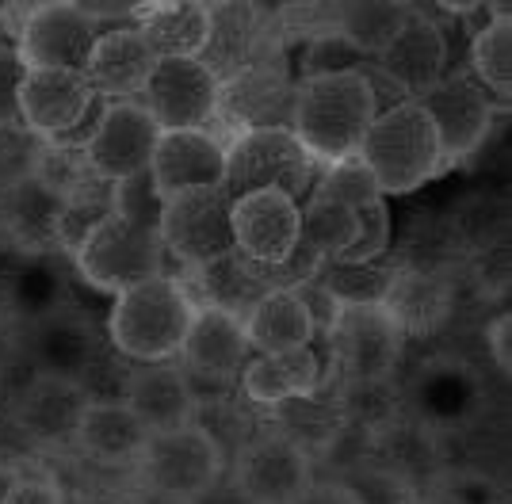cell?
Masks as SVG:
<instances>
[{"label": "cell", "instance_id": "cell-1", "mask_svg": "<svg viewBox=\"0 0 512 504\" xmlns=\"http://www.w3.org/2000/svg\"><path fill=\"white\" fill-rule=\"evenodd\" d=\"M375 115L379 104L360 69L295 81L291 134L299 138V146L310 153L314 165L329 168L356 157Z\"/></svg>", "mask_w": 512, "mask_h": 504}, {"label": "cell", "instance_id": "cell-2", "mask_svg": "<svg viewBox=\"0 0 512 504\" xmlns=\"http://www.w3.org/2000/svg\"><path fill=\"white\" fill-rule=\"evenodd\" d=\"M195 298L176 275H157L150 283L119 294L107 317V340L134 367L169 363L180 356L192 329Z\"/></svg>", "mask_w": 512, "mask_h": 504}, {"label": "cell", "instance_id": "cell-3", "mask_svg": "<svg viewBox=\"0 0 512 504\" xmlns=\"http://www.w3.org/2000/svg\"><path fill=\"white\" fill-rule=\"evenodd\" d=\"M356 157L371 168L383 199L417 191L444 168L440 134H436L428 111L417 100L379 111L375 123L363 134V146Z\"/></svg>", "mask_w": 512, "mask_h": 504}, {"label": "cell", "instance_id": "cell-4", "mask_svg": "<svg viewBox=\"0 0 512 504\" xmlns=\"http://www.w3.org/2000/svg\"><path fill=\"white\" fill-rule=\"evenodd\" d=\"M165 256L169 252H165L161 233L142 230L119 214L100 218L73 252L81 279L115 298L165 275Z\"/></svg>", "mask_w": 512, "mask_h": 504}, {"label": "cell", "instance_id": "cell-5", "mask_svg": "<svg viewBox=\"0 0 512 504\" xmlns=\"http://www.w3.org/2000/svg\"><path fill=\"white\" fill-rule=\"evenodd\" d=\"M318 176V165L310 161V153L299 146L291 130H245L234 134V142H226L222 188L230 199L276 188L299 203L302 195L310 199Z\"/></svg>", "mask_w": 512, "mask_h": 504}, {"label": "cell", "instance_id": "cell-6", "mask_svg": "<svg viewBox=\"0 0 512 504\" xmlns=\"http://www.w3.org/2000/svg\"><path fill=\"white\" fill-rule=\"evenodd\" d=\"M406 336L383 302H348L325 340L321 363H333L341 382H386L402 363Z\"/></svg>", "mask_w": 512, "mask_h": 504}, {"label": "cell", "instance_id": "cell-7", "mask_svg": "<svg viewBox=\"0 0 512 504\" xmlns=\"http://www.w3.org/2000/svg\"><path fill=\"white\" fill-rule=\"evenodd\" d=\"M134 470L150 493L172 504H192L207 485L218 482V474L226 470V459L211 436L188 420L169 432H153Z\"/></svg>", "mask_w": 512, "mask_h": 504}, {"label": "cell", "instance_id": "cell-8", "mask_svg": "<svg viewBox=\"0 0 512 504\" xmlns=\"http://www.w3.org/2000/svg\"><path fill=\"white\" fill-rule=\"evenodd\" d=\"M230 210H234V199L226 195L222 184L169 195L161 207V226H157L165 252H172L184 268H203L211 260L230 256L237 249Z\"/></svg>", "mask_w": 512, "mask_h": 504}, {"label": "cell", "instance_id": "cell-9", "mask_svg": "<svg viewBox=\"0 0 512 504\" xmlns=\"http://www.w3.org/2000/svg\"><path fill=\"white\" fill-rule=\"evenodd\" d=\"M295 81L287 73L283 54H268L245 65L241 73L218 84V111L214 119L230 123L237 134L245 130H291Z\"/></svg>", "mask_w": 512, "mask_h": 504}, {"label": "cell", "instance_id": "cell-10", "mask_svg": "<svg viewBox=\"0 0 512 504\" xmlns=\"http://www.w3.org/2000/svg\"><path fill=\"white\" fill-rule=\"evenodd\" d=\"M20 356L31 363L35 375L85 382L107 359V344L85 314L50 306V310H39L35 321L27 325Z\"/></svg>", "mask_w": 512, "mask_h": 504}, {"label": "cell", "instance_id": "cell-11", "mask_svg": "<svg viewBox=\"0 0 512 504\" xmlns=\"http://www.w3.org/2000/svg\"><path fill=\"white\" fill-rule=\"evenodd\" d=\"M104 35V27L85 12V4L43 0L31 8L23 23L16 54L27 69H73L85 73L92 46Z\"/></svg>", "mask_w": 512, "mask_h": 504}, {"label": "cell", "instance_id": "cell-12", "mask_svg": "<svg viewBox=\"0 0 512 504\" xmlns=\"http://www.w3.org/2000/svg\"><path fill=\"white\" fill-rule=\"evenodd\" d=\"M249 504H295L314 482V459L295 440L264 428L226 466Z\"/></svg>", "mask_w": 512, "mask_h": 504}, {"label": "cell", "instance_id": "cell-13", "mask_svg": "<svg viewBox=\"0 0 512 504\" xmlns=\"http://www.w3.org/2000/svg\"><path fill=\"white\" fill-rule=\"evenodd\" d=\"M138 104L150 111L161 134L207 130L218 111V81L199 58H161Z\"/></svg>", "mask_w": 512, "mask_h": 504}, {"label": "cell", "instance_id": "cell-14", "mask_svg": "<svg viewBox=\"0 0 512 504\" xmlns=\"http://www.w3.org/2000/svg\"><path fill=\"white\" fill-rule=\"evenodd\" d=\"M157 138L161 130L138 100H111L96 126V138L85 149V161L104 184H119L138 172H150Z\"/></svg>", "mask_w": 512, "mask_h": 504}, {"label": "cell", "instance_id": "cell-15", "mask_svg": "<svg viewBox=\"0 0 512 504\" xmlns=\"http://www.w3.org/2000/svg\"><path fill=\"white\" fill-rule=\"evenodd\" d=\"M417 104L425 107L436 134H440L444 161L470 157L486 142V134L493 130V115H497L490 104V92L470 81L467 73H444L428 92L417 96Z\"/></svg>", "mask_w": 512, "mask_h": 504}, {"label": "cell", "instance_id": "cell-16", "mask_svg": "<svg viewBox=\"0 0 512 504\" xmlns=\"http://www.w3.org/2000/svg\"><path fill=\"white\" fill-rule=\"evenodd\" d=\"M230 226H234V245L241 256H249L253 264H279L299 245L302 203L276 188L253 191L234 199Z\"/></svg>", "mask_w": 512, "mask_h": 504}, {"label": "cell", "instance_id": "cell-17", "mask_svg": "<svg viewBox=\"0 0 512 504\" xmlns=\"http://www.w3.org/2000/svg\"><path fill=\"white\" fill-rule=\"evenodd\" d=\"M207 8H211V35L199 62L211 69L218 84L268 54H283L276 23L264 20L260 4H207Z\"/></svg>", "mask_w": 512, "mask_h": 504}, {"label": "cell", "instance_id": "cell-18", "mask_svg": "<svg viewBox=\"0 0 512 504\" xmlns=\"http://www.w3.org/2000/svg\"><path fill=\"white\" fill-rule=\"evenodd\" d=\"M88 405L81 382L35 375L16 398V432L35 447H73Z\"/></svg>", "mask_w": 512, "mask_h": 504}, {"label": "cell", "instance_id": "cell-19", "mask_svg": "<svg viewBox=\"0 0 512 504\" xmlns=\"http://www.w3.org/2000/svg\"><path fill=\"white\" fill-rule=\"evenodd\" d=\"M96 92L85 73L73 69H27L20 84V126L39 142L65 134L85 119Z\"/></svg>", "mask_w": 512, "mask_h": 504}, {"label": "cell", "instance_id": "cell-20", "mask_svg": "<svg viewBox=\"0 0 512 504\" xmlns=\"http://www.w3.org/2000/svg\"><path fill=\"white\" fill-rule=\"evenodd\" d=\"M371 65L390 84H398V92L406 100H417L421 92H428L448 73V39H444L440 23L413 4V16L398 31V39L390 42Z\"/></svg>", "mask_w": 512, "mask_h": 504}, {"label": "cell", "instance_id": "cell-21", "mask_svg": "<svg viewBox=\"0 0 512 504\" xmlns=\"http://www.w3.org/2000/svg\"><path fill=\"white\" fill-rule=\"evenodd\" d=\"M153 188L161 203L188 188H211L226 176V142L207 130H169L153 149Z\"/></svg>", "mask_w": 512, "mask_h": 504}, {"label": "cell", "instance_id": "cell-22", "mask_svg": "<svg viewBox=\"0 0 512 504\" xmlns=\"http://www.w3.org/2000/svg\"><path fill=\"white\" fill-rule=\"evenodd\" d=\"M253 359L245 321L218 306H195L192 329L180 348V367L195 378H214V382H237L241 367Z\"/></svg>", "mask_w": 512, "mask_h": 504}, {"label": "cell", "instance_id": "cell-23", "mask_svg": "<svg viewBox=\"0 0 512 504\" xmlns=\"http://www.w3.org/2000/svg\"><path fill=\"white\" fill-rule=\"evenodd\" d=\"M157 62L161 58L153 54V46L142 39L138 27H111L92 46L85 77L92 92L104 100H138L146 92Z\"/></svg>", "mask_w": 512, "mask_h": 504}, {"label": "cell", "instance_id": "cell-24", "mask_svg": "<svg viewBox=\"0 0 512 504\" xmlns=\"http://www.w3.org/2000/svg\"><path fill=\"white\" fill-rule=\"evenodd\" d=\"M62 191L46 180L39 165L20 176L12 188L0 191V230L4 241L16 245H58V222H62Z\"/></svg>", "mask_w": 512, "mask_h": 504}, {"label": "cell", "instance_id": "cell-25", "mask_svg": "<svg viewBox=\"0 0 512 504\" xmlns=\"http://www.w3.org/2000/svg\"><path fill=\"white\" fill-rule=\"evenodd\" d=\"M123 405L142 420L150 432H169L188 424L195 413V398L188 375L180 363H150V367H134L123 390Z\"/></svg>", "mask_w": 512, "mask_h": 504}, {"label": "cell", "instance_id": "cell-26", "mask_svg": "<svg viewBox=\"0 0 512 504\" xmlns=\"http://www.w3.org/2000/svg\"><path fill=\"white\" fill-rule=\"evenodd\" d=\"M451 283L436 268H398L390 287L383 294L386 314L398 321L402 336H428L436 333L451 317Z\"/></svg>", "mask_w": 512, "mask_h": 504}, {"label": "cell", "instance_id": "cell-27", "mask_svg": "<svg viewBox=\"0 0 512 504\" xmlns=\"http://www.w3.org/2000/svg\"><path fill=\"white\" fill-rule=\"evenodd\" d=\"M150 436V428L123 401H92L81 417L73 447L88 462H100V466H138Z\"/></svg>", "mask_w": 512, "mask_h": 504}, {"label": "cell", "instance_id": "cell-28", "mask_svg": "<svg viewBox=\"0 0 512 504\" xmlns=\"http://www.w3.org/2000/svg\"><path fill=\"white\" fill-rule=\"evenodd\" d=\"M134 27L157 58H199L211 35V8L203 0L134 4Z\"/></svg>", "mask_w": 512, "mask_h": 504}, {"label": "cell", "instance_id": "cell-29", "mask_svg": "<svg viewBox=\"0 0 512 504\" xmlns=\"http://www.w3.org/2000/svg\"><path fill=\"white\" fill-rule=\"evenodd\" d=\"M321 382V359L314 348H299V352H279V356H253L241 375H237V390L245 398L272 409L291 398H306L314 394Z\"/></svg>", "mask_w": 512, "mask_h": 504}, {"label": "cell", "instance_id": "cell-30", "mask_svg": "<svg viewBox=\"0 0 512 504\" xmlns=\"http://www.w3.org/2000/svg\"><path fill=\"white\" fill-rule=\"evenodd\" d=\"M245 336L256 356L299 352V348H314V321L295 291H272L249 310Z\"/></svg>", "mask_w": 512, "mask_h": 504}, {"label": "cell", "instance_id": "cell-31", "mask_svg": "<svg viewBox=\"0 0 512 504\" xmlns=\"http://www.w3.org/2000/svg\"><path fill=\"white\" fill-rule=\"evenodd\" d=\"M371 462L402 474L409 485H421L428 474H440L444 451H440L436 436L428 432V424H421V420H398V424H390L386 432L375 436Z\"/></svg>", "mask_w": 512, "mask_h": 504}, {"label": "cell", "instance_id": "cell-32", "mask_svg": "<svg viewBox=\"0 0 512 504\" xmlns=\"http://www.w3.org/2000/svg\"><path fill=\"white\" fill-rule=\"evenodd\" d=\"M413 16V4L398 0H367V4H337V35H341L360 58H379L398 31Z\"/></svg>", "mask_w": 512, "mask_h": 504}, {"label": "cell", "instance_id": "cell-33", "mask_svg": "<svg viewBox=\"0 0 512 504\" xmlns=\"http://www.w3.org/2000/svg\"><path fill=\"white\" fill-rule=\"evenodd\" d=\"M337 409H341L344 424L360 428L367 436H379L390 424L402 420V398L394 390V378H386V382H341Z\"/></svg>", "mask_w": 512, "mask_h": 504}, {"label": "cell", "instance_id": "cell-34", "mask_svg": "<svg viewBox=\"0 0 512 504\" xmlns=\"http://www.w3.org/2000/svg\"><path fill=\"white\" fill-rule=\"evenodd\" d=\"M360 237V214L341 207V203H325V199H306L302 207L299 241L310 245L321 260H341L344 252L356 245Z\"/></svg>", "mask_w": 512, "mask_h": 504}, {"label": "cell", "instance_id": "cell-35", "mask_svg": "<svg viewBox=\"0 0 512 504\" xmlns=\"http://www.w3.org/2000/svg\"><path fill=\"white\" fill-rule=\"evenodd\" d=\"M260 413H249L241 401L230 394V398H214V401H199L192 413V424H199L207 436L214 440V447L222 451V459L226 466L237 459V451L245 447V443H253L260 432H264V424H260Z\"/></svg>", "mask_w": 512, "mask_h": 504}, {"label": "cell", "instance_id": "cell-36", "mask_svg": "<svg viewBox=\"0 0 512 504\" xmlns=\"http://www.w3.org/2000/svg\"><path fill=\"white\" fill-rule=\"evenodd\" d=\"M470 65L478 73L482 88H490L497 96H509L512 88V20L509 12H497L474 42H470Z\"/></svg>", "mask_w": 512, "mask_h": 504}, {"label": "cell", "instance_id": "cell-37", "mask_svg": "<svg viewBox=\"0 0 512 504\" xmlns=\"http://www.w3.org/2000/svg\"><path fill=\"white\" fill-rule=\"evenodd\" d=\"M398 268H386L379 260L371 264H344V260H325V268L318 272V283L333 294L341 306L348 302H383L386 287L394 279Z\"/></svg>", "mask_w": 512, "mask_h": 504}, {"label": "cell", "instance_id": "cell-38", "mask_svg": "<svg viewBox=\"0 0 512 504\" xmlns=\"http://www.w3.org/2000/svg\"><path fill=\"white\" fill-rule=\"evenodd\" d=\"M310 199H325V203H341V207H348V210H363V207H371L375 199H383V191H379L371 168L363 165L360 157H348L341 165L321 168Z\"/></svg>", "mask_w": 512, "mask_h": 504}, {"label": "cell", "instance_id": "cell-39", "mask_svg": "<svg viewBox=\"0 0 512 504\" xmlns=\"http://www.w3.org/2000/svg\"><path fill=\"white\" fill-rule=\"evenodd\" d=\"M341 482L356 493V501L360 504H417L421 501L417 485H409L402 474L386 470V466H379V462H367V466L352 470V474L341 478Z\"/></svg>", "mask_w": 512, "mask_h": 504}, {"label": "cell", "instance_id": "cell-40", "mask_svg": "<svg viewBox=\"0 0 512 504\" xmlns=\"http://www.w3.org/2000/svg\"><path fill=\"white\" fill-rule=\"evenodd\" d=\"M161 207L165 203H161V195L153 188L150 172H138L130 180L111 184V214L127 218V222L142 226V230H157L161 226Z\"/></svg>", "mask_w": 512, "mask_h": 504}, {"label": "cell", "instance_id": "cell-41", "mask_svg": "<svg viewBox=\"0 0 512 504\" xmlns=\"http://www.w3.org/2000/svg\"><path fill=\"white\" fill-rule=\"evenodd\" d=\"M363 58L337 35V31H321L306 42V58H302V77H329V73H348L360 69Z\"/></svg>", "mask_w": 512, "mask_h": 504}, {"label": "cell", "instance_id": "cell-42", "mask_svg": "<svg viewBox=\"0 0 512 504\" xmlns=\"http://www.w3.org/2000/svg\"><path fill=\"white\" fill-rule=\"evenodd\" d=\"M356 214H360V237L341 260L344 264H371L390 245V207H386V199H375L371 207L356 210Z\"/></svg>", "mask_w": 512, "mask_h": 504}, {"label": "cell", "instance_id": "cell-43", "mask_svg": "<svg viewBox=\"0 0 512 504\" xmlns=\"http://www.w3.org/2000/svg\"><path fill=\"white\" fill-rule=\"evenodd\" d=\"M27 65L16 54V42H0V130L20 126V84Z\"/></svg>", "mask_w": 512, "mask_h": 504}, {"label": "cell", "instance_id": "cell-44", "mask_svg": "<svg viewBox=\"0 0 512 504\" xmlns=\"http://www.w3.org/2000/svg\"><path fill=\"white\" fill-rule=\"evenodd\" d=\"M31 378H35V371L23 356L0 359V432L16 428V398L23 394V386Z\"/></svg>", "mask_w": 512, "mask_h": 504}, {"label": "cell", "instance_id": "cell-45", "mask_svg": "<svg viewBox=\"0 0 512 504\" xmlns=\"http://www.w3.org/2000/svg\"><path fill=\"white\" fill-rule=\"evenodd\" d=\"M295 294L302 298L306 314H310V321H314V340H329L333 325H337V314H341V302L325 291L318 279H310V283L295 287Z\"/></svg>", "mask_w": 512, "mask_h": 504}, {"label": "cell", "instance_id": "cell-46", "mask_svg": "<svg viewBox=\"0 0 512 504\" xmlns=\"http://www.w3.org/2000/svg\"><path fill=\"white\" fill-rule=\"evenodd\" d=\"M4 504H65V493L50 474H16Z\"/></svg>", "mask_w": 512, "mask_h": 504}, {"label": "cell", "instance_id": "cell-47", "mask_svg": "<svg viewBox=\"0 0 512 504\" xmlns=\"http://www.w3.org/2000/svg\"><path fill=\"white\" fill-rule=\"evenodd\" d=\"M295 504H360V501H356V493L344 482H337V478H314L310 489H306Z\"/></svg>", "mask_w": 512, "mask_h": 504}, {"label": "cell", "instance_id": "cell-48", "mask_svg": "<svg viewBox=\"0 0 512 504\" xmlns=\"http://www.w3.org/2000/svg\"><path fill=\"white\" fill-rule=\"evenodd\" d=\"M486 340H490V352H493V359H497V367L509 375V367H512V317L509 314L497 317L490 329H486Z\"/></svg>", "mask_w": 512, "mask_h": 504}, {"label": "cell", "instance_id": "cell-49", "mask_svg": "<svg viewBox=\"0 0 512 504\" xmlns=\"http://www.w3.org/2000/svg\"><path fill=\"white\" fill-rule=\"evenodd\" d=\"M192 504H249V501H245V493L237 489L234 474H230V470H222V474H218V482L207 485Z\"/></svg>", "mask_w": 512, "mask_h": 504}, {"label": "cell", "instance_id": "cell-50", "mask_svg": "<svg viewBox=\"0 0 512 504\" xmlns=\"http://www.w3.org/2000/svg\"><path fill=\"white\" fill-rule=\"evenodd\" d=\"M16 474H20V470L0 466V504H4V497H8V489H12V482H16Z\"/></svg>", "mask_w": 512, "mask_h": 504}, {"label": "cell", "instance_id": "cell-51", "mask_svg": "<svg viewBox=\"0 0 512 504\" xmlns=\"http://www.w3.org/2000/svg\"><path fill=\"white\" fill-rule=\"evenodd\" d=\"M0 42H4V20H0Z\"/></svg>", "mask_w": 512, "mask_h": 504}, {"label": "cell", "instance_id": "cell-52", "mask_svg": "<svg viewBox=\"0 0 512 504\" xmlns=\"http://www.w3.org/2000/svg\"><path fill=\"white\" fill-rule=\"evenodd\" d=\"M417 504H421V501H417Z\"/></svg>", "mask_w": 512, "mask_h": 504}]
</instances>
